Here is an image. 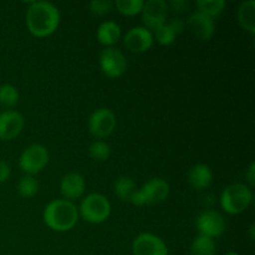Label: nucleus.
<instances>
[{
    "label": "nucleus",
    "mask_w": 255,
    "mask_h": 255,
    "mask_svg": "<svg viewBox=\"0 0 255 255\" xmlns=\"http://www.w3.org/2000/svg\"><path fill=\"white\" fill-rule=\"evenodd\" d=\"M60 24V11L52 2L34 1L26 10V26L36 37L54 34Z\"/></svg>",
    "instance_id": "1"
},
{
    "label": "nucleus",
    "mask_w": 255,
    "mask_h": 255,
    "mask_svg": "<svg viewBox=\"0 0 255 255\" xmlns=\"http://www.w3.org/2000/svg\"><path fill=\"white\" fill-rule=\"evenodd\" d=\"M44 222L50 229L67 232L76 226L79 221V209L72 202L66 199H55L44 209Z\"/></svg>",
    "instance_id": "2"
},
{
    "label": "nucleus",
    "mask_w": 255,
    "mask_h": 255,
    "mask_svg": "<svg viewBox=\"0 0 255 255\" xmlns=\"http://www.w3.org/2000/svg\"><path fill=\"white\" fill-rule=\"evenodd\" d=\"M253 202V192L243 183H233L221 194V206L226 213L236 216L248 209Z\"/></svg>",
    "instance_id": "3"
},
{
    "label": "nucleus",
    "mask_w": 255,
    "mask_h": 255,
    "mask_svg": "<svg viewBox=\"0 0 255 255\" xmlns=\"http://www.w3.org/2000/svg\"><path fill=\"white\" fill-rule=\"evenodd\" d=\"M79 214L91 224L104 223L111 214V204L102 194L91 193L82 199Z\"/></svg>",
    "instance_id": "4"
},
{
    "label": "nucleus",
    "mask_w": 255,
    "mask_h": 255,
    "mask_svg": "<svg viewBox=\"0 0 255 255\" xmlns=\"http://www.w3.org/2000/svg\"><path fill=\"white\" fill-rule=\"evenodd\" d=\"M49 151L42 144L34 143L22 151L19 159V166L27 176L41 172L49 163Z\"/></svg>",
    "instance_id": "5"
},
{
    "label": "nucleus",
    "mask_w": 255,
    "mask_h": 255,
    "mask_svg": "<svg viewBox=\"0 0 255 255\" xmlns=\"http://www.w3.org/2000/svg\"><path fill=\"white\" fill-rule=\"evenodd\" d=\"M101 71L110 79L121 77L127 70V59L116 47H105L100 54Z\"/></svg>",
    "instance_id": "6"
},
{
    "label": "nucleus",
    "mask_w": 255,
    "mask_h": 255,
    "mask_svg": "<svg viewBox=\"0 0 255 255\" xmlns=\"http://www.w3.org/2000/svg\"><path fill=\"white\" fill-rule=\"evenodd\" d=\"M116 115L106 107L95 110L89 119V129L92 136L97 138H106L116 127Z\"/></svg>",
    "instance_id": "7"
},
{
    "label": "nucleus",
    "mask_w": 255,
    "mask_h": 255,
    "mask_svg": "<svg viewBox=\"0 0 255 255\" xmlns=\"http://www.w3.org/2000/svg\"><path fill=\"white\" fill-rule=\"evenodd\" d=\"M199 234L208 238H218L226 232V221L223 216L216 211H204L196 221Z\"/></svg>",
    "instance_id": "8"
},
{
    "label": "nucleus",
    "mask_w": 255,
    "mask_h": 255,
    "mask_svg": "<svg viewBox=\"0 0 255 255\" xmlns=\"http://www.w3.org/2000/svg\"><path fill=\"white\" fill-rule=\"evenodd\" d=\"M168 4L164 0H148L142 7V21L146 29L156 30L166 22Z\"/></svg>",
    "instance_id": "9"
},
{
    "label": "nucleus",
    "mask_w": 255,
    "mask_h": 255,
    "mask_svg": "<svg viewBox=\"0 0 255 255\" xmlns=\"http://www.w3.org/2000/svg\"><path fill=\"white\" fill-rule=\"evenodd\" d=\"M133 255H168L166 243L151 233H141L132 243Z\"/></svg>",
    "instance_id": "10"
},
{
    "label": "nucleus",
    "mask_w": 255,
    "mask_h": 255,
    "mask_svg": "<svg viewBox=\"0 0 255 255\" xmlns=\"http://www.w3.org/2000/svg\"><path fill=\"white\" fill-rule=\"evenodd\" d=\"M124 45L131 52H146L153 45V35L144 26L132 27L125 35Z\"/></svg>",
    "instance_id": "11"
},
{
    "label": "nucleus",
    "mask_w": 255,
    "mask_h": 255,
    "mask_svg": "<svg viewBox=\"0 0 255 255\" xmlns=\"http://www.w3.org/2000/svg\"><path fill=\"white\" fill-rule=\"evenodd\" d=\"M24 117L21 114L11 110L0 112V139L10 141L21 133L24 128Z\"/></svg>",
    "instance_id": "12"
},
{
    "label": "nucleus",
    "mask_w": 255,
    "mask_h": 255,
    "mask_svg": "<svg viewBox=\"0 0 255 255\" xmlns=\"http://www.w3.org/2000/svg\"><path fill=\"white\" fill-rule=\"evenodd\" d=\"M189 29L193 32L194 36L199 39L201 41H208L214 34V20L202 12L196 11L188 17Z\"/></svg>",
    "instance_id": "13"
},
{
    "label": "nucleus",
    "mask_w": 255,
    "mask_h": 255,
    "mask_svg": "<svg viewBox=\"0 0 255 255\" xmlns=\"http://www.w3.org/2000/svg\"><path fill=\"white\" fill-rule=\"evenodd\" d=\"M85 187V178L80 173L76 172H70L65 174L60 182V191L64 198L66 201L71 202L72 199H77L84 194Z\"/></svg>",
    "instance_id": "14"
},
{
    "label": "nucleus",
    "mask_w": 255,
    "mask_h": 255,
    "mask_svg": "<svg viewBox=\"0 0 255 255\" xmlns=\"http://www.w3.org/2000/svg\"><path fill=\"white\" fill-rule=\"evenodd\" d=\"M141 192L146 199V204H158L168 197L169 186L164 179L152 178L143 184Z\"/></svg>",
    "instance_id": "15"
},
{
    "label": "nucleus",
    "mask_w": 255,
    "mask_h": 255,
    "mask_svg": "<svg viewBox=\"0 0 255 255\" xmlns=\"http://www.w3.org/2000/svg\"><path fill=\"white\" fill-rule=\"evenodd\" d=\"M213 179V173L209 166L204 163H198L192 167L188 172V182L192 188L197 191L208 188Z\"/></svg>",
    "instance_id": "16"
},
{
    "label": "nucleus",
    "mask_w": 255,
    "mask_h": 255,
    "mask_svg": "<svg viewBox=\"0 0 255 255\" xmlns=\"http://www.w3.org/2000/svg\"><path fill=\"white\" fill-rule=\"evenodd\" d=\"M96 37L101 45L106 47H112L119 42L120 37H121V27L111 20L102 22L96 31Z\"/></svg>",
    "instance_id": "17"
},
{
    "label": "nucleus",
    "mask_w": 255,
    "mask_h": 255,
    "mask_svg": "<svg viewBox=\"0 0 255 255\" xmlns=\"http://www.w3.org/2000/svg\"><path fill=\"white\" fill-rule=\"evenodd\" d=\"M238 21L246 31L255 32V0L243 1L238 7Z\"/></svg>",
    "instance_id": "18"
},
{
    "label": "nucleus",
    "mask_w": 255,
    "mask_h": 255,
    "mask_svg": "<svg viewBox=\"0 0 255 255\" xmlns=\"http://www.w3.org/2000/svg\"><path fill=\"white\" fill-rule=\"evenodd\" d=\"M114 191L115 194H116L121 201L129 202L131 201L132 196L134 194V192L137 191L136 182H134L131 177L121 176L116 179V182H115Z\"/></svg>",
    "instance_id": "19"
},
{
    "label": "nucleus",
    "mask_w": 255,
    "mask_h": 255,
    "mask_svg": "<svg viewBox=\"0 0 255 255\" xmlns=\"http://www.w3.org/2000/svg\"><path fill=\"white\" fill-rule=\"evenodd\" d=\"M191 255H216L214 239L199 234L191 246Z\"/></svg>",
    "instance_id": "20"
},
{
    "label": "nucleus",
    "mask_w": 255,
    "mask_h": 255,
    "mask_svg": "<svg viewBox=\"0 0 255 255\" xmlns=\"http://www.w3.org/2000/svg\"><path fill=\"white\" fill-rule=\"evenodd\" d=\"M196 5L199 12L213 19L214 16L222 14L226 7V1L224 0H198Z\"/></svg>",
    "instance_id": "21"
},
{
    "label": "nucleus",
    "mask_w": 255,
    "mask_h": 255,
    "mask_svg": "<svg viewBox=\"0 0 255 255\" xmlns=\"http://www.w3.org/2000/svg\"><path fill=\"white\" fill-rule=\"evenodd\" d=\"M144 1L142 0H116L114 5L120 14L125 16H134L142 11Z\"/></svg>",
    "instance_id": "22"
},
{
    "label": "nucleus",
    "mask_w": 255,
    "mask_h": 255,
    "mask_svg": "<svg viewBox=\"0 0 255 255\" xmlns=\"http://www.w3.org/2000/svg\"><path fill=\"white\" fill-rule=\"evenodd\" d=\"M19 101V91L15 86L10 84H4L0 86V106L14 107Z\"/></svg>",
    "instance_id": "23"
},
{
    "label": "nucleus",
    "mask_w": 255,
    "mask_h": 255,
    "mask_svg": "<svg viewBox=\"0 0 255 255\" xmlns=\"http://www.w3.org/2000/svg\"><path fill=\"white\" fill-rule=\"evenodd\" d=\"M17 192L24 198H31L39 192V182L32 176H25L17 184Z\"/></svg>",
    "instance_id": "24"
},
{
    "label": "nucleus",
    "mask_w": 255,
    "mask_h": 255,
    "mask_svg": "<svg viewBox=\"0 0 255 255\" xmlns=\"http://www.w3.org/2000/svg\"><path fill=\"white\" fill-rule=\"evenodd\" d=\"M89 154L94 161L105 162L111 156V148L109 144L104 141L92 142L89 148Z\"/></svg>",
    "instance_id": "25"
},
{
    "label": "nucleus",
    "mask_w": 255,
    "mask_h": 255,
    "mask_svg": "<svg viewBox=\"0 0 255 255\" xmlns=\"http://www.w3.org/2000/svg\"><path fill=\"white\" fill-rule=\"evenodd\" d=\"M154 32H156L157 42H158L159 45H163V46H169V45H172L177 37L176 31L172 29V26L168 22H164L163 25L157 27V29L154 30Z\"/></svg>",
    "instance_id": "26"
},
{
    "label": "nucleus",
    "mask_w": 255,
    "mask_h": 255,
    "mask_svg": "<svg viewBox=\"0 0 255 255\" xmlns=\"http://www.w3.org/2000/svg\"><path fill=\"white\" fill-rule=\"evenodd\" d=\"M112 7H114V2L110 1V0H92L89 4L90 11L94 15H99V16L109 14Z\"/></svg>",
    "instance_id": "27"
},
{
    "label": "nucleus",
    "mask_w": 255,
    "mask_h": 255,
    "mask_svg": "<svg viewBox=\"0 0 255 255\" xmlns=\"http://www.w3.org/2000/svg\"><path fill=\"white\" fill-rule=\"evenodd\" d=\"M10 176V167L9 164L5 161L0 159V184L4 183L5 181H7Z\"/></svg>",
    "instance_id": "28"
},
{
    "label": "nucleus",
    "mask_w": 255,
    "mask_h": 255,
    "mask_svg": "<svg viewBox=\"0 0 255 255\" xmlns=\"http://www.w3.org/2000/svg\"><path fill=\"white\" fill-rule=\"evenodd\" d=\"M131 202L133 206H137V207H142V206H146V199H144L143 194H142L141 189H137L136 192H134V194L132 196L131 198Z\"/></svg>",
    "instance_id": "29"
},
{
    "label": "nucleus",
    "mask_w": 255,
    "mask_h": 255,
    "mask_svg": "<svg viewBox=\"0 0 255 255\" xmlns=\"http://www.w3.org/2000/svg\"><path fill=\"white\" fill-rule=\"evenodd\" d=\"M169 25L172 26V29L176 31V34H181L182 31H183L184 29V21L182 19H179V17H176V19H172L171 22H168Z\"/></svg>",
    "instance_id": "30"
},
{
    "label": "nucleus",
    "mask_w": 255,
    "mask_h": 255,
    "mask_svg": "<svg viewBox=\"0 0 255 255\" xmlns=\"http://www.w3.org/2000/svg\"><path fill=\"white\" fill-rule=\"evenodd\" d=\"M171 6L173 7L174 11H184L188 7V2L184 0H173L171 2Z\"/></svg>",
    "instance_id": "31"
},
{
    "label": "nucleus",
    "mask_w": 255,
    "mask_h": 255,
    "mask_svg": "<svg viewBox=\"0 0 255 255\" xmlns=\"http://www.w3.org/2000/svg\"><path fill=\"white\" fill-rule=\"evenodd\" d=\"M246 177H247V179H248L249 184H251V186H254L255 184V163L254 162H252L251 166H249L248 171H247V173H246Z\"/></svg>",
    "instance_id": "32"
},
{
    "label": "nucleus",
    "mask_w": 255,
    "mask_h": 255,
    "mask_svg": "<svg viewBox=\"0 0 255 255\" xmlns=\"http://www.w3.org/2000/svg\"><path fill=\"white\" fill-rule=\"evenodd\" d=\"M255 237V224L252 223L251 227H249V238H251V241H253Z\"/></svg>",
    "instance_id": "33"
},
{
    "label": "nucleus",
    "mask_w": 255,
    "mask_h": 255,
    "mask_svg": "<svg viewBox=\"0 0 255 255\" xmlns=\"http://www.w3.org/2000/svg\"><path fill=\"white\" fill-rule=\"evenodd\" d=\"M224 255H241V254L237 253V252H233V251H232V252H228V253H226Z\"/></svg>",
    "instance_id": "34"
}]
</instances>
